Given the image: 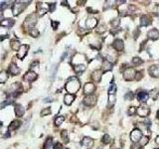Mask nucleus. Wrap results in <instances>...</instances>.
I'll return each instance as SVG.
<instances>
[{"mask_svg":"<svg viewBox=\"0 0 159 149\" xmlns=\"http://www.w3.org/2000/svg\"><path fill=\"white\" fill-rule=\"evenodd\" d=\"M80 87H81V85H80L79 80H78L77 78H75V77L70 78L69 81H68L67 84H66V90H67V92H68L70 95L77 93V92L79 91Z\"/></svg>","mask_w":159,"mask_h":149,"instance_id":"nucleus-1","label":"nucleus"},{"mask_svg":"<svg viewBox=\"0 0 159 149\" xmlns=\"http://www.w3.org/2000/svg\"><path fill=\"white\" fill-rule=\"evenodd\" d=\"M25 3L26 2H23V1H17V2H15V4L13 5V9H12L13 15H19L25 9V7H26L27 4H25Z\"/></svg>","mask_w":159,"mask_h":149,"instance_id":"nucleus-2","label":"nucleus"},{"mask_svg":"<svg viewBox=\"0 0 159 149\" xmlns=\"http://www.w3.org/2000/svg\"><path fill=\"white\" fill-rule=\"evenodd\" d=\"M36 23H37V16H36L35 13L30 14L25 20V26L29 27V28H32Z\"/></svg>","mask_w":159,"mask_h":149,"instance_id":"nucleus-3","label":"nucleus"},{"mask_svg":"<svg viewBox=\"0 0 159 149\" xmlns=\"http://www.w3.org/2000/svg\"><path fill=\"white\" fill-rule=\"evenodd\" d=\"M142 138V133L139 129H134L130 133V139L133 141V143L140 141V139Z\"/></svg>","mask_w":159,"mask_h":149,"instance_id":"nucleus-4","label":"nucleus"},{"mask_svg":"<svg viewBox=\"0 0 159 149\" xmlns=\"http://www.w3.org/2000/svg\"><path fill=\"white\" fill-rule=\"evenodd\" d=\"M149 112H150L149 107H147V106H145V105H141V106H139V107L136 109V113H137L139 116H141V117H146V116L149 114Z\"/></svg>","mask_w":159,"mask_h":149,"instance_id":"nucleus-5","label":"nucleus"},{"mask_svg":"<svg viewBox=\"0 0 159 149\" xmlns=\"http://www.w3.org/2000/svg\"><path fill=\"white\" fill-rule=\"evenodd\" d=\"M84 103L88 106H94L96 105L97 103V98L93 95H90V96H87L85 99H84Z\"/></svg>","mask_w":159,"mask_h":149,"instance_id":"nucleus-6","label":"nucleus"},{"mask_svg":"<svg viewBox=\"0 0 159 149\" xmlns=\"http://www.w3.org/2000/svg\"><path fill=\"white\" fill-rule=\"evenodd\" d=\"M135 71L133 70L132 68H128V69H126L124 72H123V77H124V79L125 80H127V81H131L133 80L134 78H135Z\"/></svg>","mask_w":159,"mask_h":149,"instance_id":"nucleus-7","label":"nucleus"},{"mask_svg":"<svg viewBox=\"0 0 159 149\" xmlns=\"http://www.w3.org/2000/svg\"><path fill=\"white\" fill-rule=\"evenodd\" d=\"M95 90H96V86H95L94 84H92V83H88V84H86L85 87H84V92H85V94H87L88 96L92 95V94L95 92Z\"/></svg>","mask_w":159,"mask_h":149,"instance_id":"nucleus-8","label":"nucleus"},{"mask_svg":"<svg viewBox=\"0 0 159 149\" xmlns=\"http://www.w3.org/2000/svg\"><path fill=\"white\" fill-rule=\"evenodd\" d=\"M28 46L27 45H21V47L18 50V53H17V57L19 59H24V57L26 56L27 51H28Z\"/></svg>","mask_w":159,"mask_h":149,"instance_id":"nucleus-9","label":"nucleus"},{"mask_svg":"<svg viewBox=\"0 0 159 149\" xmlns=\"http://www.w3.org/2000/svg\"><path fill=\"white\" fill-rule=\"evenodd\" d=\"M36 79H37V74H36L35 72H33V71L27 72L26 74L24 76V80L27 81V82H33V81H35Z\"/></svg>","mask_w":159,"mask_h":149,"instance_id":"nucleus-10","label":"nucleus"},{"mask_svg":"<svg viewBox=\"0 0 159 149\" xmlns=\"http://www.w3.org/2000/svg\"><path fill=\"white\" fill-rule=\"evenodd\" d=\"M82 145L85 146L86 148H91L94 145V140L92 138H90V137H85L82 140Z\"/></svg>","mask_w":159,"mask_h":149,"instance_id":"nucleus-11","label":"nucleus"},{"mask_svg":"<svg viewBox=\"0 0 159 149\" xmlns=\"http://www.w3.org/2000/svg\"><path fill=\"white\" fill-rule=\"evenodd\" d=\"M24 112H25V108L23 107V105L16 104V106H15V113H16V115L19 116V117H21V116L24 115Z\"/></svg>","mask_w":159,"mask_h":149,"instance_id":"nucleus-12","label":"nucleus"},{"mask_svg":"<svg viewBox=\"0 0 159 149\" xmlns=\"http://www.w3.org/2000/svg\"><path fill=\"white\" fill-rule=\"evenodd\" d=\"M147 36H148V38L151 39V40H157L159 38V32L156 29H152V30H150V31L148 32Z\"/></svg>","mask_w":159,"mask_h":149,"instance_id":"nucleus-13","label":"nucleus"},{"mask_svg":"<svg viewBox=\"0 0 159 149\" xmlns=\"http://www.w3.org/2000/svg\"><path fill=\"white\" fill-rule=\"evenodd\" d=\"M113 48L116 51H121L123 49V42L120 39H116L113 41Z\"/></svg>","mask_w":159,"mask_h":149,"instance_id":"nucleus-14","label":"nucleus"},{"mask_svg":"<svg viewBox=\"0 0 159 149\" xmlns=\"http://www.w3.org/2000/svg\"><path fill=\"white\" fill-rule=\"evenodd\" d=\"M86 25L88 28L92 29V28H95L97 25H98V20L96 18H89L86 22Z\"/></svg>","mask_w":159,"mask_h":149,"instance_id":"nucleus-15","label":"nucleus"},{"mask_svg":"<svg viewBox=\"0 0 159 149\" xmlns=\"http://www.w3.org/2000/svg\"><path fill=\"white\" fill-rule=\"evenodd\" d=\"M150 23H151V19L149 16H147V15L141 16V18H140V25L141 26H148Z\"/></svg>","mask_w":159,"mask_h":149,"instance_id":"nucleus-16","label":"nucleus"},{"mask_svg":"<svg viewBox=\"0 0 159 149\" xmlns=\"http://www.w3.org/2000/svg\"><path fill=\"white\" fill-rule=\"evenodd\" d=\"M136 97H137V99H138L139 101H146V100L148 99L149 95H148L146 92H139Z\"/></svg>","mask_w":159,"mask_h":149,"instance_id":"nucleus-17","label":"nucleus"},{"mask_svg":"<svg viewBox=\"0 0 159 149\" xmlns=\"http://www.w3.org/2000/svg\"><path fill=\"white\" fill-rule=\"evenodd\" d=\"M149 74L154 78H159V66H152L149 69Z\"/></svg>","mask_w":159,"mask_h":149,"instance_id":"nucleus-18","label":"nucleus"},{"mask_svg":"<svg viewBox=\"0 0 159 149\" xmlns=\"http://www.w3.org/2000/svg\"><path fill=\"white\" fill-rule=\"evenodd\" d=\"M9 73L13 76H16L20 73V69L15 65V64H11L9 67Z\"/></svg>","mask_w":159,"mask_h":149,"instance_id":"nucleus-19","label":"nucleus"},{"mask_svg":"<svg viewBox=\"0 0 159 149\" xmlns=\"http://www.w3.org/2000/svg\"><path fill=\"white\" fill-rule=\"evenodd\" d=\"M92 79L95 82H100L102 79V71L101 70H96L93 74H92Z\"/></svg>","mask_w":159,"mask_h":149,"instance_id":"nucleus-20","label":"nucleus"},{"mask_svg":"<svg viewBox=\"0 0 159 149\" xmlns=\"http://www.w3.org/2000/svg\"><path fill=\"white\" fill-rule=\"evenodd\" d=\"M137 129H139L140 131H141V133L143 132V133H149V129H148V126L146 125L145 123H143V122H138L137 123Z\"/></svg>","mask_w":159,"mask_h":149,"instance_id":"nucleus-21","label":"nucleus"},{"mask_svg":"<svg viewBox=\"0 0 159 149\" xmlns=\"http://www.w3.org/2000/svg\"><path fill=\"white\" fill-rule=\"evenodd\" d=\"M14 20L13 19H5V20H2L1 22H0V25L1 26H3V27H12L13 25H14Z\"/></svg>","mask_w":159,"mask_h":149,"instance_id":"nucleus-22","label":"nucleus"},{"mask_svg":"<svg viewBox=\"0 0 159 149\" xmlns=\"http://www.w3.org/2000/svg\"><path fill=\"white\" fill-rule=\"evenodd\" d=\"M74 99H75V96L68 94V95H66V96H65V98H64V101H65V103H66L67 105H70V104H72V102L74 101Z\"/></svg>","mask_w":159,"mask_h":149,"instance_id":"nucleus-23","label":"nucleus"},{"mask_svg":"<svg viewBox=\"0 0 159 149\" xmlns=\"http://www.w3.org/2000/svg\"><path fill=\"white\" fill-rule=\"evenodd\" d=\"M10 46H11V49L13 50V51H18L19 48L21 47V45H20L19 41H17V40H13V41H11Z\"/></svg>","mask_w":159,"mask_h":149,"instance_id":"nucleus-24","label":"nucleus"},{"mask_svg":"<svg viewBox=\"0 0 159 149\" xmlns=\"http://www.w3.org/2000/svg\"><path fill=\"white\" fill-rule=\"evenodd\" d=\"M21 125V123H20V121H18V120H14V121H12L11 122V124L9 125V130H16L19 126Z\"/></svg>","mask_w":159,"mask_h":149,"instance_id":"nucleus-25","label":"nucleus"},{"mask_svg":"<svg viewBox=\"0 0 159 149\" xmlns=\"http://www.w3.org/2000/svg\"><path fill=\"white\" fill-rule=\"evenodd\" d=\"M8 79V74L6 71L0 72V84H4Z\"/></svg>","mask_w":159,"mask_h":149,"instance_id":"nucleus-26","label":"nucleus"},{"mask_svg":"<svg viewBox=\"0 0 159 149\" xmlns=\"http://www.w3.org/2000/svg\"><path fill=\"white\" fill-rule=\"evenodd\" d=\"M111 68H112V64L111 63H109L107 60H106L105 62H104V64H103V69H104V71H110L111 70Z\"/></svg>","mask_w":159,"mask_h":149,"instance_id":"nucleus-27","label":"nucleus"},{"mask_svg":"<svg viewBox=\"0 0 159 149\" xmlns=\"http://www.w3.org/2000/svg\"><path fill=\"white\" fill-rule=\"evenodd\" d=\"M85 70H86V66H85V65H82V64L76 65V66L74 67V71H75L76 73H82V72H84Z\"/></svg>","mask_w":159,"mask_h":149,"instance_id":"nucleus-28","label":"nucleus"},{"mask_svg":"<svg viewBox=\"0 0 159 149\" xmlns=\"http://www.w3.org/2000/svg\"><path fill=\"white\" fill-rule=\"evenodd\" d=\"M64 120H65V117H64V116H58V117H56V119H55V124H56V125H61V124L64 122Z\"/></svg>","mask_w":159,"mask_h":149,"instance_id":"nucleus-29","label":"nucleus"},{"mask_svg":"<svg viewBox=\"0 0 159 149\" xmlns=\"http://www.w3.org/2000/svg\"><path fill=\"white\" fill-rule=\"evenodd\" d=\"M158 96H159V91L158 90H153V91L150 93V97H151L153 99H157Z\"/></svg>","mask_w":159,"mask_h":149,"instance_id":"nucleus-30","label":"nucleus"},{"mask_svg":"<svg viewBox=\"0 0 159 149\" xmlns=\"http://www.w3.org/2000/svg\"><path fill=\"white\" fill-rule=\"evenodd\" d=\"M115 92H116V86H115V84H111V86L108 90V93H109V95H114Z\"/></svg>","mask_w":159,"mask_h":149,"instance_id":"nucleus-31","label":"nucleus"},{"mask_svg":"<svg viewBox=\"0 0 159 149\" xmlns=\"http://www.w3.org/2000/svg\"><path fill=\"white\" fill-rule=\"evenodd\" d=\"M132 63H133V65H135V66H139V65H141L142 63H143V61L141 60V59H139V58H133V60H132Z\"/></svg>","mask_w":159,"mask_h":149,"instance_id":"nucleus-32","label":"nucleus"},{"mask_svg":"<svg viewBox=\"0 0 159 149\" xmlns=\"http://www.w3.org/2000/svg\"><path fill=\"white\" fill-rule=\"evenodd\" d=\"M30 34L33 36V37H38L39 36V31L36 29V28H31V30H30Z\"/></svg>","mask_w":159,"mask_h":149,"instance_id":"nucleus-33","label":"nucleus"},{"mask_svg":"<svg viewBox=\"0 0 159 149\" xmlns=\"http://www.w3.org/2000/svg\"><path fill=\"white\" fill-rule=\"evenodd\" d=\"M148 143V137L147 136H142V138L140 139V141H139V144L141 145V146H143V145H145V144H147Z\"/></svg>","mask_w":159,"mask_h":149,"instance_id":"nucleus-34","label":"nucleus"},{"mask_svg":"<svg viewBox=\"0 0 159 149\" xmlns=\"http://www.w3.org/2000/svg\"><path fill=\"white\" fill-rule=\"evenodd\" d=\"M50 113H51V109H50L49 107L44 108V109L41 111V115H42V116H46V115H48V114H50Z\"/></svg>","mask_w":159,"mask_h":149,"instance_id":"nucleus-35","label":"nucleus"},{"mask_svg":"<svg viewBox=\"0 0 159 149\" xmlns=\"http://www.w3.org/2000/svg\"><path fill=\"white\" fill-rule=\"evenodd\" d=\"M7 7H9V2H3V3H1L0 4V11L1 12L4 11Z\"/></svg>","mask_w":159,"mask_h":149,"instance_id":"nucleus-36","label":"nucleus"},{"mask_svg":"<svg viewBox=\"0 0 159 149\" xmlns=\"http://www.w3.org/2000/svg\"><path fill=\"white\" fill-rule=\"evenodd\" d=\"M120 24V20H119V18H116V19H114L113 21H111V25L114 27V28H117L118 26Z\"/></svg>","mask_w":159,"mask_h":149,"instance_id":"nucleus-37","label":"nucleus"},{"mask_svg":"<svg viewBox=\"0 0 159 149\" xmlns=\"http://www.w3.org/2000/svg\"><path fill=\"white\" fill-rule=\"evenodd\" d=\"M108 102H109V105H112V104H114V102H115V97H114V95H109V99H108Z\"/></svg>","mask_w":159,"mask_h":149,"instance_id":"nucleus-38","label":"nucleus"},{"mask_svg":"<svg viewBox=\"0 0 159 149\" xmlns=\"http://www.w3.org/2000/svg\"><path fill=\"white\" fill-rule=\"evenodd\" d=\"M62 138H63V140L65 141V142H68L69 140H68V132L66 131V130H64L63 132H62Z\"/></svg>","mask_w":159,"mask_h":149,"instance_id":"nucleus-39","label":"nucleus"},{"mask_svg":"<svg viewBox=\"0 0 159 149\" xmlns=\"http://www.w3.org/2000/svg\"><path fill=\"white\" fill-rule=\"evenodd\" d=\"M114 3H115V1H106V4H105V9H107V8L113 6Z\"/></svg>","mask_w":159,"mask_h":149,"instance_id":"nucleus-40","label":"nucleus"},{"mask_svg":"<svg viewBox=\"0 0 159 149\" xmlns=\"http://www.w3.org/2000/svg\"><path fill=\"white\" fill-rule=\"evenodd\" d=\"M135 113H136V108H135L134 106L129 107V109H128V114H129V115H133V114H135Z\"/></svg>","mask_w":159,"mask_h":149,"instance_id":"nucleus-41","label":"nucleus"},{"mask_svg":"<svg viewBox=\"0 0 159 149\" xmlns=\"http://www.w3.org/2000/svg\"><path fill=\"white\" fill-rule=\"evenodd\" d=\"M109 141H110L109 136H108L107 134L104 135V137H103V142H104V143H106V144H107V143H109Z\"/></svg>","mask_w":159,"mask_h":149,"instance_id":"nucleus-42","label":"nucleus"},{"mask_svg":"<svg viewBox=\"0 0 159 149\" xmlns=\"http://www.w3.org/2000/svg\"><path fill=\"white\" fill-rule=\"evenodd\" d=\"M106 30V27L105 26V25H101L99 28H98V33H103V32H105Z\"/></svg>","mask_w":159,"mask_h":149,"instance_id":"nucleus-43","label":"nucleus"},{"mask_svg":"<svg viewBox=\"0 0 159 149\" xmlns=\"http://www.w3.org/2000/svg\"><path fill=\"white\" fill-rule=\"evenodd\" d=\"M130 149H142V147H141V145H140L139 143L135 142V143H133L132 145H131Z\"/></svg>","mask_w":159,"mask_h":149,"instance_id":"nucleus-44","label":"nucleus"},{"mask_svg":"<svg viewBox=\"0 0 159 149\" xmlns=\"http://www.w3.org/2000/svg\"><path fill=\"white\" fill-rule=\"evenodd\" d=\"M47 12H48V9H46V8H41V9L39 10V15H40V16H43V15H45Z\"/></svg>","mask_w":159,"mask_h":149,"instance_id":"nucleus-45","label":"nucleus"},{"mask_svg":"<svg viewBox=\"0 0 159 149\" xmlns=\"http://www.w3.org/2000/svg\"><path fill=\"white\" fill-rule=\"evenodd\" d=\"M13 102V100L12 99H8V100H5L4 102H2L1 103V107H4L5 105H7V104H11Z\"/></svg>","mask_w":159,"mask_h":149,"instance_id":"nucleus-46","label":"nucleus"},{"mask_svg":"<svg viewBox=\"0 0 159 149\" xmlns=\"http://www.w3.org/2000/svg\"><path fill=\"white\" fill-rule=\"evenodd\" d=\"M125 99H133V94L131 92H129V93H127L126 95H125Z\"/></svg>","mask_w":159,"mask_h":149,"instance_id":"nucleus-47","label":"nucleus"},{"mask_svg":"<svg viewBox=\"0 0 159 149\" xmlns=\"http://www.w3.org/2000/svg\"><path fill=\"white\" fill-rule=\"evenodd\" d=\"M135 79H136L137 81H140V80L142 79V74H141L140 72H137V73L135 74Z\"/></svg>","mask_w":159,"mask_h":149,"instance_id":"nucleus-48","label":"nucleus"},{"mask_svg":"<svg viewBox=\"0 0 159 149\" xmlns=\"http://www.w3.org/2000/svg\"><path fill=\"white\" fill-rule=\"evenodd\" d=\"M136 9V7L135 6H133V5H130V6H128V11L130 12V11H134Z\"/></svg>","mask_w":159,"mask_h":149,"instance_id":"nucleus-49","label":"nucleus"},{"mask_svg":"<svg viewBox=\"0 0 159 149\" xmlns=\"http://www.w3.org/2000/svg\"><path fill=\"white\" fill-rule=\"evenodd\" d=\"M58 25H59V23L58 22H52V27H53L54 29H57V27H58Z\"/></svg>","mask_w":159,"mask_h":149,"instance_id":"nucleus-50","label":"nucleus"},{"mask_svg":"<svg viewBox=\"0 0 159 149\" xmlns=\"http://www.w3.org/2000/svg\"><path fill=\"white\" fill-rule=\"evenodd\" d=\"M55 6H56V4H55V3H52V4H51V7H50V11H51V12H53L54 11Z\"/></svg>","mask_w":159,"mask_h":149,"instance_id":"nucleus-51","label":"nucleus"},{"mask_svg":"<svg viewBox=\"0 0 159 149\" xmlns=\"http://www.w3.org/2000/svg\"><path fill=\"white\" fill-rule=\"evenodd\" d=\"M156 143L159 144V136H157V138H156Z\"/></svg>","mask_w":159,"mask_h":149,"instance_id":"nucleus-52","label":"nucleus"},{"mask_svg":"<svg viewBox=\"0 0 159 149\" xmlns=\"http://www.w3.org/2000/svg\"><path fill=\"white\" fill-rule=\"evenodd\" d=\"M49 149H54V147H53V146H52V147H50V148H49Z\"/></svg>","mask_w":159,"mask_h":149,"instance_id":"nucleus-53","label":"nucleus"},{"mask_svg":"<svg viewBox=\"0 0 159 149\" xmlns=\"http://www.w3.org/2000/svg\"><path fill=\"white\" fill-rule=\"evenodd\" d=\"M158 118H159V111H158Z\"/></svg>","mask_w":159,"mask_h":149,"instance_id":"nucleus-54","label":"nucleus"},{"mask_svg":"<svg viewBox=\"0 0 159 149\" xmlns=\"http://www.w3.org/2000/svg\"><path fill=\"white\" fill-rule=\"evenodd\" d=\"M62 149H67V148H64V147H63V148H62Z\"/></svg>","mask_w":159,"mask_h":149,"instance_id":"nucleus-55","label":"nucleus"},{"mask_svg":"<svg viewBox=\"0 0 159 149\" xmlns=\"http://www.w3.org/2000/svg\"><path fill=\"white\" fill-rule=\"evenodd\" d=\"M154 149H158V148H154Z\"/></svg>","mask_w":159,"mask_h":149,"instance_id":"nucleus-56","label":"nucleus"}]
</instances>
